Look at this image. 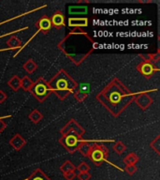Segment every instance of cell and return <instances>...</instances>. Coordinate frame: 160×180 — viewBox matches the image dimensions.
Instances as JSON below:
<instances>
[{
  "label": "cell",
  "mask_w": 160,
  "mask_h": 180,
  "mask_svg": "<svg viewBox=\"0 0 160 180\" xmlns=\"http://www.w3.org/2000/svg\"><path fill=\"white\" fill-rule=\"evenodd\" d=\"M47 85L50 92L55 93L61 100L74 93L78 86V83L65 70L58 71L47 82Z\"/></svg>",
  "instance_id": "2"
},
{
  "label": "cell",
  "mask_w": 160,
  "mask_h": 180,
  "mask_svg": "<svg viewBox=\"0 0 160 180\" xmlns=\"http://www.w3.org/2000/svg\"><path fill=\"white\" fill-rule=\"evenodd\" d=\"M82 142V139H80L77 136L72 135V134L61 135V137L59 138L60 145L66 150H68V152H69L70 154H73L74 152H76L78 150V148H79Z\"/></svg>",
  "instance_id": "6"
},
{
  "label": "cell",
  "mask_w": 160,
  "mask_h": 180,
  "mask_svg": "<svg viewBox=\"0 0 160 180\" xmlns=\"http://www.w3.org/2000/svg\"><path fill=\"white\" fill-rule=\"evenodd\" d=\"M64 176L67 180H73L74 177L76 176V173H75V171H71V172H69L67 173H64Z\"/></svg>",
  "instance_id": "29"
},
{
  "label": "cell",
  "mask_w": 160,
  "mask_h": 180,
  "mask_svg": "<svg viewBox=\"0 0 160 180\" xmlns=\"http://www.w3.org/2000/svg\"><path fill=\"white\" fill-rule=\"evenodd\" d=\"M30 92L39 102H43L51 94L47 85V81L43 77H39L37 79L36 82H34Z\"/></svg>",
  "instance_id": "3"
},
{
  "label": "cell",
  "mask_w": 160,
  "mask_h": 180,
  "mask_svg": "<svg viewBox=\"0 0 160 180\" xmlns=\"http://www.w3.org/2000/svg\"><path fill=\"white\" fill-rule=\"evenodd\" d=\"M7 94L3 90H0V103H3L7 99Z\"/></svg>",
  "instance_id": "31"
},
{
  "label": "cell",
  "mask_w": 160,
  "mask_h": 180,
  "mask_svg": "<svg viewBox=\"0 0 160 180\" xmlns=\"http://www.w3.org/2000/svg\"><path fill=\"white\" fill-rule=\"evenodd\" d=\"M7 45L9 47V49L11 50H15V49H18L19 47H21L22 45V41L21 39H19L17 37L15 36H12L8 40H7Z\"/></svg>",
  "instance_id": "19"
},
{
  "label": "cell",
  "mask_w": 160,
  "mask_h": 180,
  "mask_svg": "<svg viewBox=\"0 0 160 180\" xmlns=\"http://www.w3.org/2000/svg\"><path fill=\"white\" fill-rule=\"evenodd\" d=\"M77 169L80 173H86L90 170V167L86 162H82V163H80V165L78 166Z\"/></svg>",
  "instance_id": "26"
},
{
  "label": "cell",
  "mask_w": 160,
  "mask_h": 180,
  "mask_svg": "<svg viewBox=\"0 0 160 180\" xmlns=\"http://www.w3.org/2000/svg\"><path fill=\"white\" fill-rule=\"evenodd\" d=\"M88 25V19L87 18H69V26L81 28Z\"/></svg>",
  "instance_id": "13"
},
{
  "label": "cell",
  "mask_w": 160,
  "mask_h": 180,
  "mask_svg": "<svg viewBox=\"0 0 160 180\" xmlns=\"http://www.w3.org/2000/svg\"><path fill=\"white\" fill-rule=\"evenodd\" d=\"M28 118L31 120V122L34 124H38V122H40L41 120L43 119V114L37 109L33 110L29 114H28Z\"/></svg>",
  "instance_id": "18"
},
{
  "label": "cell",
  "mask_w": 160,
  "mask_h": 180,
  "mask_svg": "<svg viewBox=\"0 0 160 180\" xmlns=\"http://www.w3.org/2000/svg\"><path fill=\"white\" fill-rule=\"evenodd\" d=\"M50 20L51 23V26L56 27L57 29L65 26V16H64L63 12L60 11H56L52 14V16Z\"/></svg>",
  "instance_id": "11"
},
{
  "label": "cell",
  "mask_w": 160,
  "mask_h": 180,
  "mask_svg": "<svg viewBox=\"0 0 160 180\" xmlns=\"http://www.w3.org/2000/svg\"><path fill=\"white\" fill-rule=\"evenodd\" d=\"M138 160H139V157L135 153H129L124 159V162L126 163V165H135L138 162Z\"/></svg>",
  "instance_id": "22"
},
{
  "label": "cell",
  "mask_w": 160,
  "mask_h": 180,
  "mask_svg": "<svg viewBox=\"0 0 160 180\" xmlns=\"http://www.w3.org/2000/svg\"><path fill=\"white\" fill-rule=\"evenodd\" d=\"M60 133L61 135H75L78 138L82 139V135H84L85 133V130L76 121L75 119L71 118L70 120H69L68 123L60 130Z\"/></svg>",
  "instance_id": "5"
},
{
  "label": "cell",
  "mask_w": 160,
  "mask_h": 180,
  "mask_svg": "<svg viewBox=\"0 0 160 180\" xmlns=\"http://www.w3.org/2000/svg\"><path fill=\"white\" fill-rule=\"evenodd\" d=\"M92 146H93V144H90L88 142H85V141H82L78 148V151L84 157H88L89 154H90V151L92 149Z\"/></svg>",
  "instance_id": "15"
},
{
  "label": "cell",
  "mask_w": 160,
  "mask_h": 180,
  "mask_svg": "<svg viewBox=\"0 0 160 180\" xmlns=\"http://www.w3.org/2000/svg\"><path fill=\"white\" fill-rule=\"evenodd\" d=\"M75 169H76L75 165H74L71 161H69V160H66V161L60 166V170H61V172H62L63 173H69V172L75 171Z\"/></svg>",
  "instance_id": "23"
},
{
  "label": "cell",
  "mask_w": 160,
  "mask_h": 180,
  "mask_svg": "<svg viewBox=\"0 0 160 180\" xmlns=\"http://www.w3.org/2000/svg\"><path fill=\"white\" fill-rule=\"evenodd\" d=\"M23 68L24 69V71L28 73H33L34 72H36V70L38 69V65L36 64V62L34 61L33 59H28L27 61L24 64Z\"/></svg>",
  "instance_id": "20"
},
{
  "label": "cell",
  "mask_w": 160,
  "mask_h": 180,
  "mask_svg": "<svg viewBox=\"0 0 160 180\" xmlns=\"http://www.w3.org/2000/svg\"><path fill=\"white\" fill-rule=\"evenodd\" d=\"M137 71L143 75L146 79H150L155 72H158L159 69L154 67L153 64L147 61H141L138 66H137Z\"/></svg>",
  "instance_id": "7"
},
{
  "label": "cell",
  "mask_w": 160,
  "mask_h": 180,
  "mask_svg": "<svg viewBox=\"0 0 160 180\" xmlns=\"http://www.w3.org/2000/svg\"><path fill=\"white\" fill-rule=\"evenodd\" d=\"M113 149L119 155L123 154L126 150H127V146L122 143V142H116L114 144V145L113 146Z\"/></svg>",
  "instance_id": "24"
},
{
  "label": "cell",
  "mask_w": 160,
  "mask_h": 180,
  "mask_svg": "<svg viewBox=\"0 0 160 180\" xmlns=\"http://www.w3.org/2000/svg\"><path fill=\"white\" fill-rule=\"evenodd\" d=\"M137 105L141 109V110H146L147 108L150 107V105H152L153 103V98L146 92H142L140 94H135V98L134 100Z\"/></svg>",
  "instance_id": "8"
},
{
  "label": "cell",
  "mask_w": 160,
  "mask_h": 180,
  "mask_svg": "<svg viewBox=\"0 0 160 180\" xmlns=\"http://www.w3.org/2000/svg\"><path fill=\"white\" fill-rule=\"evenodd\" d=\"M6 127H7V124H6V122L4 121V119H3V118H0V133L4 132V130L6 129Z\"/></svg>",
  "instance_id": "30"
},
{
  "label": "cell",
  "mask_w": 160,
  "mask_h": 180,
  "mask_svg": "<svg viewBox=\"0 0 160 180\" xmlns=\"http://www.w3.org/2000/svg\"><path fill=\"white\" fill-rule=\"evenodd\" d=\"M26 180H51L40 169H36Z\"/></svg>",
  "instance_id": "14"
},
{
  "label": "cell",
  "mask_w": 160,
  "mask_h": 180,
  "mask_svg": "<svg viewBox=\"0 0 160 180\" xmlns=\"http://www.w3.org/2000/svg\"><path fill=\"white\" fill-rule=\"evenodd\" d=\"M109 156V149L105 145L101 144L95 143L93 144L92 149L90 151V154L87 158L90 159V160L96 165L99 166L103 161H105Z\"/></svg>",
  "instance_id": "4"
},
{
  "label": "cell",
  "mask_w": 160,
  "mask_h": 180,
  "mask_svg": "<svg viewBox=\"0 0 160 180\" xmlns=\"http://www.w3.org/2000/svg\"><path fill=\"white\" fill-rule=\"evenodd\" d=\"M25 144H26V141L21 134H15L10 140V145L17 151L21 150L25 145Z\"/></svg>",
  "instance_id": "12"
},
{
  "label": "cell",
  "mask_w": 160,
  "mask_h": 180,
  "mask_svg": "<svg viewBox=\"0 0 160 180\" xmlns=\"http://www.w3.org/2000/svg\"><path fill=\"white\" fill-rule=\"evenodd\" d=\"M78 178L80 180H90L91 174L88 172H86V173H78Z\"/></svg>",
  "instance_id": "28"
},
{
  "label": "cell",
  "mask_w": 160,
  "mask_h": 180,
  "mask_svg": "<svg viewBox=\"0 0 160 180\" xmlns=\"http://www.w3.org/2000/svg\"><path fill=\"white\" fill-rule=\"evenodd\" d=\"M34 82L28 77V76H24L21 79V88H23L24 91H30L31 87L33 86Z\"/></svg>",
  "instance_id": "21"
},
{
  "label": "cell",
  "mask_w": 160,
  "mask_h": 180,
  "mask_svg": "<svg viewBox=\"0 0 160 180\" xmlns=\"http://www.w3.org/2000/svg\"><path fill=\"white\" fill-rule=\"evenodd\" d=\"M96 99L111 114L119 116L134 100L135 94L117 78H114L97 95Z\"/></svg>",
  "instance_id": "1"
},
{
  "label": "cell",
  "mask_w": 160,
  "mask_h": 180,
  "mask_svg": "<svg viewBox=\"0 0 160 180\" xmlns=\"http://www.w3.org/2000/svg\"><path fill=\"white\" fill-rule=\"evenodd\" d=\"M159 140H160V137L157 136L152 143H151V147L156 152V153H159V149H160V143H159Z\"/></svg>",
  "instance_id": "25"
},
{
  "label": "cell",
  "mask_w": 160,
  "mask_h": 180,
  "mask_svg": "<svg viewBox=\"0 0 160 180\" xmlns=\"http://www.w3.org/2000/svg\"><path fill=\"white\" fill-rule=\"evenodd\" d=\"M89 92H90V85L88 83H82L81 85H78L73 94H74L75 99L78 101L82 102L87 98Z\"/></svg>",
  "instance_id": "9"
},
{
  "label": "cell",
  "mask_w": 160,
  "mask_h": 180,
  "mask_svg": "<svg viewBox=\"0 0 160 180\" xmlns=\"http://www.w3.org/2000/svg\"><path fill=\"white\" fill-rule=\"evenodd\" d=\"M8 85L13 91H18L21 88V78L18 75H13L8 82Z\"/></svg>",
  "instance_id": "17"
},
{
  "label": "cell",
  "mask_w": 160,
  "mask_h": 180,
  "mask_svg": "<svg viewBox=\"0 0 160 180\" xmlns=\"http://www.w3.org/2000/svg\"><path fill=\"white\" fill-rule=\"evenodd\" d=\"M126 172L129 174V175H133L136 171H137V167L135 165H127L126 168H125Z\"/></svg>",
  "instance_id": "27"
},
{
  "label": "cell",
  "mask_w": 160,
  "mask_h": 180,
  "mask_svg": "<svg viewBox=\"0 0 160 180\" xmlns=\"http://www.w3.org/2000/svg\"><path fill=\"white\" fill-rule=\"evenodd\" d=\"M35 25L37 26L38 28V31H40L42 32L43 34H47L51 28V20L48 16L44 15L42 16L36 24Z\"/></svg>",
  "instance_id": "10"
},
{
  "label": "cell",
  "mask_w": 160,
  "mask_h": 180,
  "mask_svg": "<svg viewBox=\"0 0 160 180\" xmlns=\"http://www.w3.org/2000/svg\"><path fill=\"white\" fill-rule=\"evenodd\" d=\"M88 12L87 6H71L69 8V13L74 15L80 14H86Z\"/></svg>",
  "instance_id": "16"
}]
</instances>
